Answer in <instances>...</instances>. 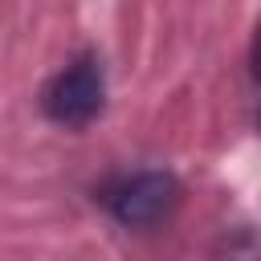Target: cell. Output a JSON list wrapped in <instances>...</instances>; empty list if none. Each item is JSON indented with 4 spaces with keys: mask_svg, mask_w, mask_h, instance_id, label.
Here are the masks:
<instances>
[{
    "mask_svg": "<svg viewBox=\"0 0 261 261\" xmlns=\"http://www.w3.org/2000/svg\"><path fill=\"white\" fill-rule=\"evenodd\" d=\"M179 196H184V188L171 171L147 167V171L122 175L118 184H110L102 192V204L122 228H155L179 208Z\"/></svg>",
    "mask_w": 261,
    "mask_h": 261,
    "instance_id": "cell-2",
    "label": "cell"
},
{
    "mask_svg": "<svg viewBox=\"0 0 261 261\" xmlns=\"http://www.w3.org/2000/svg\"><path fill=\"white\" fill-rule=\"evenodd\" d=\"M102 106H106V69L98 61V53H77L41 90L45 118L57 122V126H65V130L90 126L102 114Z\"/></svg>",
    "mask_w": 261,
    "mask_h": 261,
    "instance_id": "cell-1",
    "label": "cell"
}]
</instances>
